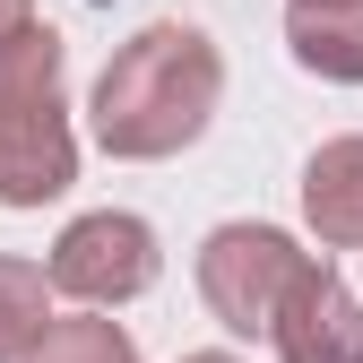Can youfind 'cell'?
I'll use <instances>...</instances> for the list:
<instances>
[{
  "instance_id": "6da1fadb",
  "label": "cell",
  "mask_w": 363,
  "mask_h": 363,
  "mask_svg": "<svg viewBox=\"0 0 363 363\" xmlns=\"http://www.w3.org/2000/svg\"><path fill=\"white\" fill-rule=\"evenodd\" d=\"M216 96H225V52L182 26V18H156L104 61L96 96H86V121H96V147L121 156V164H156V156H182L216 121Z\"/></svg>"
},
{
  "instance_id": "7a4b0ae2",
  "label": "cell",
  "mask_w": 363,
  "mask_h": 363,
  "mask_svg": "<svg viewBox=\"0 0 363 363\" xmlns=\"http://www.w3.org/2000/svg\"><path fill=\"white\" fill-rule=\"evenodd\" d=\"M78 182V139L61 104V35L35 26L0 43V208H43Z\"/></svg>"
},
{
  "instance_id": "3957f363",
  "label": "cell",
  "mask_w": 363,
  "mask_h": 363,
  "mask_svg": "<svg viewBox=\"0 0 363 363\" xmlns=\"http://www.w3.org/2000/svg\"><path fill=\"white\" fill-rule=\"evenodd\" d=\"M303 268L311 259L277 234V225H216V234L199 242V294H208V311L234 337H268L277 329V303L294 294Z\"/></svg>"
},
{
  "instance_id": "277c9868",
  "label": "cell",
  "mask_w": 363,
  "mask_h": 363,
  "mask_svg": "<svg viewBox=\"0 0 363 363\" xmlns=\"http://www.w3.org/2000/svg\"><path fill=\"white\" fill-rule=\"evenodd\" d=\"M52 294L86 303V311H113V303H139L156 286V225L147 216H130V208H96V216H78L69 234L52 242Z\"/></svg>"
},
{
  "instance_id": "5b68a950",
  "label": "cell",
  "mask_w": 363,
  "mask_h": 363,
  "mask_svg": "<svg viewBox=\"0 0 363 363\" xmlns=\"http://www.w3.org/2000/svg\"><path fill=\"white\" fill-rule=\"evenodd\" d=\"M277 363H363V294L337 277V268L311 259L294 294L277 303V329H268Z\"/></svg>"
},
{
  "instance_id": "8992f818",
  "label": "cell",
  "mask_w": 363,
  "mask_h": 363,
  "mask_svg": "<svg viewBox=\"0 0 363 363\" xmlns=\"http://www.w3.org/2000/svg\"><path fill=\"white\" fill-rule=\"evenodd\" d=\"M303 216L329 251H363V139H329L303 164Z\"/></svg>"
},
{
  "instance_id": "52a82bcc",
  "label": "cell",
  "mask_w": 363,
  "mask_h": 363,
  "mask_svg": "<svg viewBox=\"0 0 363 363\" xmlns=\"http://www.w3.org/2000/svg\"><path fill=\"white\" fill-rule=\"evenodd\" d=\"M286 43L311 78L363 86V0H286Z\"/></svg>"
},
{
  "instance_id": "ba28073f",
  "label": "cell",
  "mask_w": 363,
  "mask_h": 363,
  "mask_svg": "<svg viewBox=\"0 0 363 363\" xmlns=\"http://www.w3.org/2000/svg\"><path fill=\"white\" fill-rule=\"evenodd\" d=\"M52 337V268L0 251V363H26Z\"/></svg>"
},
{
  "instance_id": "9c48e42d",
  "label": "cell",
  "mask_w": 363,
  "mask_h": 363,
  "mask_svg": "<svg viewBox=\"0 0 363 363\" xmlns=\"http://www.w3.org/2000/svg\"><path fill=\"white\" fill-rule=\"evenodd\" d=\"M26 363H139V346H130L121 320L86 311V320H52V337H43Z\"/></svg>"
},
{
  "instance_id": "30bf717a",
  "label": "cell",
  "mask_w": 363,
  "mask_h": 363,
  "mask_svg": "<svg viewBox=\"0 0 363 363\" xmlns=\"http://www.w3.org/2000/svg\"><path fill=\"white\" fill-rule=\"evenodd\" d=\"M18 35H35V0H0V43H18Z\"/></svg>"
},
{
  "instance_id": "8fae6325",
  "label": "cell",
  "mask_w": 363,
  "mask_h": 363,
  "mask_svg": "<svg viewBox=\"0 0 363 363\" xmlns=\"http://www.w3.org/2000/svg\"><path fill=\"white\" fill-rule=\"evenodd\" d=\"M182 363H234V354H182Z\"/></svg>"
}]
</instances>
